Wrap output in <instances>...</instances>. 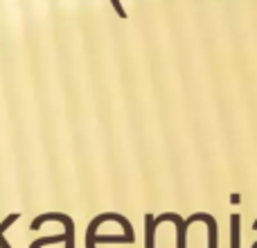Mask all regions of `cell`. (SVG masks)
Returning a JSON list of instances; mask_svg holds the SVG:
<instances>
[{
    "instance_id": "cell-1",
    "label": "cell",
    "mask_w": 257,
    "mask_h": 248,
    "mask_svg": "<svg viewBox=\"0 0 257 248\" xmlns=\"http://www.w3.org/2000/svg\"><path fill=\"white\" fill-rule=\"evenodd\" d=\"M194 221H205V226H208V232H210V246L208 248H217V221H214L212 214L196 212V214H192L190 219H185L187 226H190V223H194Z\"/></svg>"
},
{
    "instance_id": "cell-2",
    "label": "cell",
    "mask_w": 257,
    "mask_h": 248,
    "mask_svg": "<svg viewBox=\"0 0 257 248\" xmlns=\"http://www.w3.org/2000/svg\"><path fill=\"white\" fill-rule=\"evenodd\" d=\"M147 230H145V248H156V226L158 221L154 219V214H147L145 217Z\"/></svg>"
},
{
    "instance_id": "cell-4",
    "label": "cell",
    "mask_w": 257,
    "mask_h": 248,
    "mask_svg": "<svg viewBox=\"0 0 257 248\" xmlns=\"http://www.w3.org/2000/svg\"><path fill=\"white\" fill-rule=\"evenodd\" d=\"M111 5H113V9H115L117 16H120V18H126V12H124V7H122L120 0H111Z\"/></svg>"
},
{
    "instance_id": "cell-3",
    "label": "cell",
    "mask_w": 257,
    "mask_h": 248,
    "mask_svg": "<svg viewBox=\"0 0 257 248\" xmlns=\"http://www.w3.org/2000/svg\"><path fill=\"white\" fill-rule=\"evenodd\" d=\"M232 226H235V230H232V248H239V230H237V226H239V214H232Z\"/></svg>"
}]
</instances>
